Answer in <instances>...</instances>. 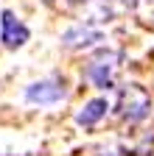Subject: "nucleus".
<instances>
[{
  "label": "nucleus",
  "mask_w": 154,
  "mask_h": 156,
  "mask_svg": "<svg viewBox=\"0 0 154 156\" xmlns=\"http://www.w3.org/2000/svg\"><path fill=\"white\" fill-rule=\"evenodd\" d=\"M118 62H121V53L101 48V50L87 62V67H84L81 75L87 78V81H90L95 89L109 92V89L115 87V70H118Z\"/></svg>",
  "instance_id": "1"
},
{
  "label": "nucleus",
  "mask_w": 154,
  "mask_h": 156,
  "mask_svg": "<svg viewBox=\"0 0 154 156\" xmlns=\"http://www.w3.org/2000/svg\"><path fill=\"white\" fill-rule=\"evenodd\" d=\"M118 114L126 123H140L151 114V95L140 87V84H126L121 89V103H118Z\"/></svg>",
  "instance_id": "2"
},
{
  "label": "nucleus",
  "mask_w": 154,
  "mask_h": 156,
  "mask_svg": "<svg viewBox=\"0 0 154 156\" xmlns=\"http://www.w3.org/2000/svg\"><path fill=\"white\" fill-rule=\"evenodd\" d=\"M23 98H25V103H31V106H53V103H62L65 98H67V81L59 78V75L34 81V84L25 87Z\"/></svg>",
  "instance_id": "3"
},
{
  "label": "nucleus",
  "mask_w": 154,
  "mask_h": 156,
  "mask_svg": "<svg viewBox=\"0 0 154 156\" xmlns=\"http://www.w3.org/2000/svg\"><path fill=\"white\" fill-rule=\"evenodd\" d=\"M28 39H31L28 25H25L14 11L6 9L3 14H0V42H3L9 50H17V48H23Z\"/></svg>",
  "instance_id": "4"
},
{
  "label": "nucleus",
  "mask_w": 154,
  "mask_h": 156,
  "mask_svg": "<svg viewBox=\"0 0 154 156\" xmlns=\"http://www.w3.org/2000/svg\"><path fill=\"white\" fill-rule=\"evenodd\" d=\"M104 39V31L92 28L90 23L87 25H73L62 34V45L67 50H84V48H92L95 42H101Z\"/></svg>",
  "instance_id": "5"
},
{
  "label": "nucleus",
  "mask_w": 154,
  "mask_h": 156,
  "mask_svg": "<svg viewBox=\"0 0 154 156\" xmlns=\"http://www.w3.org/2000/svg\"><path fill=\"white\" fill-rule=\"evenodd\" d=\"M109 114V101L107 98H92V101H87L79 112H76V126L79 128H95L104 117Z\"/></svg>",
  "instance_id": "6"
}]
</instances>
